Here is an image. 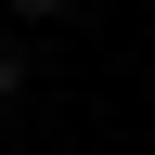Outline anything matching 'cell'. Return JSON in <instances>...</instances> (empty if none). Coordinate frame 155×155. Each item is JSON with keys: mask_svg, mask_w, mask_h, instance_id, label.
Wrapping results in <instances>:
<instances>
[{"mask_svg": "<svg viewBox=\"0 0 155 155\" xmlns=\"http://www.w3.org/2000/svg\"><path fill=\"white\" fill-rule=\"evenodd\" d=\"M13 13H65V0H13Z\"/></svg>", "mask_w": 155, "mask_h": 155, "instance_id": "6da1fadb", "label": "cell"}]
</instances>
